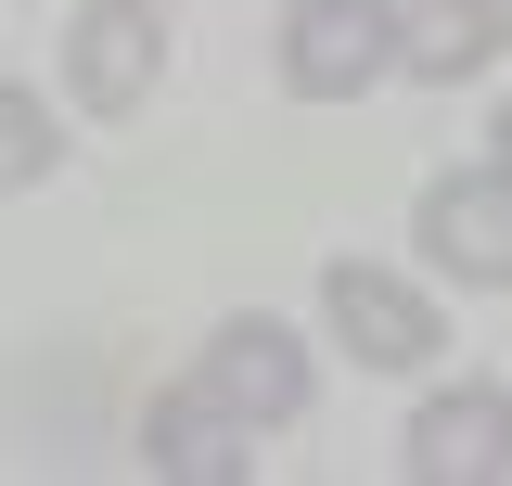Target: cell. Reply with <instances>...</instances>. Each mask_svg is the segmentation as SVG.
I'll list each match as a JSON object with an SVG mask.
<instances>
[{
	"label": "cell",
	"mask_w": 512,
	"mask_h": 486,
	"mask_svg": "<svg viewBox=\"0 0 512 486\" xmlns=\"http://www.w3.org/2000/svg\"><path fill=\"white\" fill-rule=\"evenodd\" d=\"M192 384H205L231 423H295V410H308V346H295L282 320H218Z\"/></svg>",
	"instance_id": "5b68a950"
},
{
	"label": "cell",
	"mask_w": 512,
	"mask_h": 486,
	"mask_svg": "<svg viewBox=\"0 0 512 486\" xmlns=\"http://www.w3.org/2000/svg\"><path fill=\"white\" fill-rule=\"evenodd\" d=\"M500 39H512V0H397V77L461 90L474 64H500Z\"/></svg>",
	"instance_id": "ba28073f"
},
{
	"label": "cell",
	"mask_w": 512,
	"mask_h": 486,
	"mask_svg": "<svg viewBox=\"0 0 512 486\" xmlns=\"http://www.w3.org/2000/svg\"><path fill=\"white\" fill-rule=\"evenodd\" d=\"M244 435H256V423H231L205 384H180V397H154V410H141V461H154L167 486H244V474H256Z\"/></svg>",
	"instance_id": "52a82bcc"
},
{
	"label": "cell",
	"mask_w": 512,
	"mask_h": 486,
	"mask_svg": "<svg viewBox=\"0 0 512 486\" xmlns=\"http://www.w3.org/2000/svg\"><path fill=\"white\" fill-rule=\"evenodd\" d=\"M423 256H436L448 282L500 295L512 282V167H461V180L423 192Z\"/></svg>",
	"instance_id": "277c9868"
},
{
	"label": "cell",
	"mask_w": 512,
	"mask_h": 486,
	"mask_svg": "<svg viewBox=\"0 0 512 486\" xmlns=\"http://www.w3.org/2000/svg\"><path fill=\"white\" fill-rule=\"evenodd\" d=\"M154 64H167L154 0H77V26H64V77H77L90 116H141V103H154Z\"/></svg>",
	"instance_id": "7a4b0ae2"
},
{
	"label": "cell",
	"mask_w": 512,
	"mask_h": 486,
	"mask_svg": "<svg viewBox=\"0 0 512 486\" xmlns=\"http://www.w3.org/2000/svg\"><path fill=\"white\" fill-rule=\"evenodd\" d=\"M39 180H52V116L0 77V192H39Z\"/></svg>",
	"instance_id": "9c48e42d"
},
{
	"label": "cell",
	"mask_w": 512,
	"mask_h": 486,
	"mask_svg": "<svg viewBox=\"0 0 512 486\" xmlns=\"http://www.w3.org/2000/svg\"><path fill=\"white\" fill-rule=\"evenodd\" d=\"M487 141H500V154H487V167H512V103H500V128H487Z\"/></svg>",
	"instance_id": "30bf717a"
},
{
	"label": "cell",
	"mask_w": 512,
	"mask_h": 486,
	"mask_svg": "<svg viewBox=\"0 0 512 486\" xmlns=\"http://www.w3.org/2000/svg\"><path fill=\"white\" fill-rule=\"evenodd\" d=\"M410 474L423 486H500L512 474V397L500 384H448L410 410Z\"/></svg>",
	"instance_id": "8992f818"
},
{
	"label": "cell",
	"mask_w": 512,
	"mask_h": 486,
	"mask_svg": "<svg viewBox=\"0 0 512 486\" xmlns=\"http://www.w3.org/2000/svg\"><path fill=\"white\" fill-rule=\"evenodd\" d=\"M372 77H397V0H295L282 13V90L359 103Z\"/></svg>",
	"instance_id": "6da1fadb"
},
{
	"label": "cell",
	"mask_w": 512,
	"mask_h": 486,
	"mask_svg": "<svg viewBox=\"0 0 512 486\" xmlns=\"http://www.w3.org/2000/svg\"><path fill=\"white\" fill-rule=\"evenodd\" d=\"M320 320L359 346V371H423V359L448 346V333H436V307L410 295L397 269H359V256H346V269H320Z\"/></svg>",
	"instance_id": "3957f363"
}]
</instances>
